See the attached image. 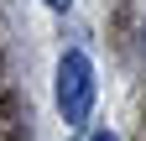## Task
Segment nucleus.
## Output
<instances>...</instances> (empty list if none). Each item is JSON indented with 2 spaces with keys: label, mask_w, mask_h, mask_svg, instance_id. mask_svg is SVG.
Returning <instances> with one entry per match:
<instances>
[{
  "label": "nucleus",
  "mask_w": 146,
  "mask_h": 141,
  "mask_svg": "<svg viewBox=\"0 0 146 141\" xmlns=\"http://www.w3.org/2000/svg\"><path fill=\"white\" fill-rule=\"evenodd\" d=\"M94 63L84 58L78 47H68L58 58V115L68 120V126H84L89 110H94Z\"/></svg>",
  "instance_id": "1"
},
{
  "label": "nucleus",
  "mask_w": 146,
  "mask_h": 141,
  "mask_svg": "<svg viewBox=\"0 0 146 141\" xmlns=\"http://www.w3.org/2000/svg\"><path fill=\"white\" fill-rule=\"evenodd\" d=\"M47 5H52V11H68V5H73V0H47Z\"/></svg>",
  "instance_id": "2"
},
{
  "label": "nucleus",
  "mask_w": 146,
  "mask_h": 141,
  "mask_svg": "<svg viewBox=\"0 0 146 141\" xmlns=\"http://www.w3.org/2000/svg\"><path fill=\"white\" fill-rule=\"evenodd\" d=\"M94 141H120V136H115V131H99V136H94Z\"/></svg>",
  "instance_id": "3"
}]
</instances>
